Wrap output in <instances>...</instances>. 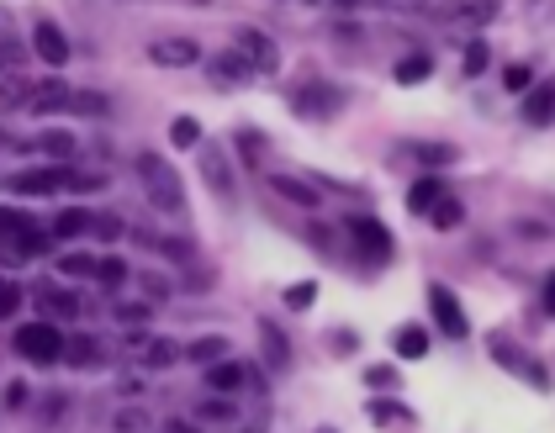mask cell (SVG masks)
Listing matches in <instances>:
<instances>
[{
  "instance_id": "484cf974",
  "label": "cell",
  "mask_w": 555,
  "mask_h": 433,
  "mask_svg": "<svg viewBox=\"0 0 555 433\" xmlns=\"http://www.w3.org/2000/svg\"><path fill=\"white\" fill-rule=\"evenodd\" d=\"M429 222H434L439 233H450V228H460V222H466V206H460L455 196H444V201L434 206V212H429Z\"/></svg>"
},
{
  "instance_id": "7dc6e473",
  "label": "cell",
  "mask_w": 555,
  "mask_h": 433,
  "mask_svg": "<svg viewBox=\"0 0 555 433\" xmlns=\"http://www.w3.org/2000/svg\"><path fill=\"white\" fill-rule=\"evenodd\" d=\"M545 312H555V275L545 280Z\"/></svg>"
},
{
  "instance_id": "4316f807",
  "label": "cell",
  "mask_w": 555,
  "mask_h": 433,
  "mask_svg": "<svg viewBox=\"0 0 555 433\" xmlns=\"http://www.w3.org/2000/svg\"><path fill=\"white\" fill-rule=\"evenodd\" d=\"M413 154H418V164L444 169V164H455V159H460V148H450V143H418Z\"/></svg>"
},
{
  "instance_id": "f6af8a7d",
  "label": "cell",
  "mask_w": 555,
  "mask_h": 433,
  "mask_svg": "<svg viewBox=\"0 0 555 433\" xmlns=\"http://www.w3.org/2000/svg\"><path fill=\"white\" fill-rule=\"evenodd\" d=\"M117 428H148L143 412H117Z\"/></svg>"
},
{
  "instance_id": "8fae6325",
  "label": "cell",
  "mask_w": 555,
  "mask_h": 433,
  "mask_svg": "<svg viewBox=\"0 0 555 433\" xmlns=\"http://www.w3.org/2000/svg\"><path fill=\"white\" fill-rule=\"evenodd\" d=\"M492 360H497V365H508V370H518V375H524V381H529V386H540V391L550 386V381H545V370H540V365H534V360H524V354H518V349L508 344V338H503V333H492Z\"/></svg>"
},
{
  "instance_id": "b9f144b4",
  "label": "cell",
  "mask_w": 555,
  "mask_h": 433,
  "mask_svg": "<svg viewBox=\"0 0 555 433\" xmlns=\"http://www.w3.org/2000/svg\"><path fill=\"white\" fill-rule=\"evenodd\" d=\"M365 381H370V386H397V370H381V365H376V370H365Z\"/></svg>"
},
{
  "instance_id": "277c9868",
  "label": "cell",
  "mask_w": 555,
  "mask_h": 433,
  "mask_svg": "<svg viewBox=\"0 0 555 433\" xmlns=\"http://www.w3.org/2000/svg\"><path fill=\"white\" fill-rule=\"evenodd\" d=\"M344 228L355 238L360 259H370V265H386V259H392V228H386L381 217H349Z\"/></svg>"
},
{
  "instance_id": "c3c4849f",
  "label": "cell",
  "mask_w": 555,
  "mask_h": 433,
  "mask_svg": "<svg viewBox=\"0 0 555 433\" xmlns=\"http://www.w3.org/2000/svg\"><path fill=\"white\" fill-rule=\"evenodd\" d=\"M339 6H355V0H339Z\"/></svg>"
},
{
  "instance_id": "3957f363",
  "label": "cell",
  "mask_w": 555,
  "mask_h": 433,
  "mask_svg": "<svg viewBox=\"0 0 555 433\" xmlns=\"http://www.w3.org/2000/svg\"><path fill=\"white\" fill-rule=\"evenodd\" d=\"M0 233H6V254L11 259H43L53 249V238H59V233H43V222H32L27 212H16V206L0 212Z\"/></svg>"
},
{
  "instance_id": "7a4b0ae2",
  "label": "cell",
  "mask_w": 555,
  "mask_h": 433,
  "mask_svg": "<svg viewBox=\"0 0 555 433\" xmlns=\"http://www.w3.org/2000/svg\"><path fill=\"white\" fill-rule=\"evenodd\" d=\"M133 169H138L143 191H148V201H154L159 212H185V185H180V175L170 169V159H159V154H138V159H133Z\"/></svg>"
},
{
  "instance_id": "30bf717a",
  "label": "cell",
  "mask_w": 555,
  "mask_h": 433,
  "mask_svg": "<svg viewBox=\"0 0 555 433\" xmlns=\"http://www.w3.org/2000/svg\"><path fill=\"white\" fill-rule=\"evenodd\" d=\"M148 59L170 64V69H191L201 59V48L191 43V37H159V43H148Z\"/></svg>"
},
{
  "instance_id": "7bdbcfd3",
  "label": "cell",
  "mask_w": 555,
  "mask_h": 433,
  "mask_svg": "<svg viewBox=\"0 0 555 433\" xmlns=\"http://www.w3.org/2000/svg\"><path fill=\"white\" fill-rule=\"evenodd\" d=\"M22 402H27V386H22V381H11V386H6V407L16 412V407H22Z\"/></svg>"
},
{
  "instance_id": "4fadbf2b",
  "label": "cell",
  "mask_w": 555,
  "mask_h": 433,
  "mask_svg": "<svg viewBox=\"0 0 555 433\" xmlns=\"http://www.w3.org/2000/svg\"><path fill=\"white\" fill-rule=\"evenodd\" d=\"M201 175H207V185L222 196V201H233V169H228V154L212 143V148H201Z\"/></svg>"
},
{
  "instance_id": "f35d334b",
  "label": "cell",
  "mask_w": 555,
  "mask_h": 433,
  "mask_svg": "<svg viewBox=\"0 0 555 433\" xmlns=\"http://www.w3.org/2000/svg\"><path fill=\"white\" fill-rule=\"evenodd\" d=\"M16 312H22V286L6 280V286H0V317H16Z\"/></svg>"
},
{
  "instance_id": "836d02e7",
  "label": "cell",
  "mask_w": 555,
  "mask_h": 433,
  "mask_svg": "<svg viewBox=\"0 0 555 433\" xmlns=\"http://www.w3.org/2000/svg\"><path fill=\"white\" fill-rule=\"evenodd\" d=\"M534 85V74H529V64H508L503 69V90H513V96H524V90Z\"/></svg>"
},
{
  "instance_id": "5b68a950",
  "label": "cell",
  "mask_w": 555,
  "mask_h": 433,
  "mask_svg": "<svg viewBox=\"0 0 555 433\" xmlns=\"http://www.w3.org/2000/svg\"><path fill=\"white\" fill-rule=\"evenodd\" d=\"M429 307H434V323H439V333L444 338H466L471 333V323H466V307H460V296L450 291V286H429Z\"/></svg>"
},
{
  "instance_id": "bcb514c9",
  "label": "cell",
  "mask_w": 555,
  "mask_h": 433,
  "mask_svg": "<svg viewBox=\"0 0 555 433\" xmlns=\"http://www.w3.org/2000/svg\"><path fill=\"white\" fill-rule=\"evenodd\" d=\"M376 6H392V11H423V0H376Z\"/></svg>"
},
{
  "instance_id": "ee69618b",
  "label": "cell",
  "mask_w": 555,
  "mask_h": 433,
  "mask_svg": "<svg viewBox=\"0 0 555 433\" xmlns=\"http://www.w3.org/2000/svg\"><path fill=\"white\" fill-rule=\"evenodd\" d=\"M96 233H101V238H117L122 222H117V217H96Z\"/></svg>"
},
{
  "instance_id": "8992f818",
  "label": "cell",
  "mask_w": 555,
  "mask_h": 433,
  "mask_svg": "<svg viewBox=\"0 0 555 433\" xmlns=\"http://www.w3.org/2000/svg\"><path fill=\"white\" fill-rule=\"evenodd\" d=\"M339 106H344V96H339V90H328V85L291 90V111H296V117H307V122H328Z\"/></svg>"
},
{
  "instance_id": "f546056e",
  "label": "cell",
  "mask_w": 555,
  "mask_h": 433,
  "mask_svg": "<svg viewBox=\"0 0 555 433\" xmlns=\"http://www.w3.org/2000/svg\"><path fill=\"white\" fill-rule=\"evenodd\" d=\"M170 143L175 148H201V122L196 117H175L170 122Z\"/></svg>"
},
{
  "instance_id": "83f0119b",
  "label": "cell",
  "mask_w": 555,
  "mask_h": 433,
  "mask_svg": "<svg viewBox=\"0 0 555 433\" xmlns=\"http://www.w3.org/2000/svg\"><path fill=\"white\" fill-rule=\"evenodd\" d=\"M185 354H191L196 365H217L222 354H228V338H217V333H212V338H196V344L185 349Z\"/></svg>"
},
{
  "instance_id": "5bb4252c",
  "label": "cell",
  "mask_w": 555,
  "mask_h": 433,
  "mask_svg": "<svg viewBox=\"0 0 555 433\" xmlns=\"http://www.w3.org/2000/svg\"><path fill=\"white\" fill-rule=\"evenodd\" d=\"M444 196H450V191H444L434 175H423V180H413V191H407V212H413V217H429Z\"/></svg>"
},
{
  "instance_id": "ab89813d",
  "label": "cell",
  "mask_w": 555,
  "mask_h": 433,
  "mask_svg": "<svg viewBox=\"0 0 555 433\" xmlns=\"http://www.w3.org/2000/svg\"><path fill=\"white\" fill-rule=\"evenodd\" d=\"M238 148H244V159H259V154H265V133L244 127V133H238Z\"/></svg>"
},
{
  "instance_id": "ba28073f",
  "label": "cell",
  "mask_w": 555,
  "mask_h": 433,
  "mask_svg": "<svg viewBox=\"0 0 555 433\" xmlns=\"http://www.w3.org/2000/svg\"><path fill=\"white\" fill-rule=\"evenodd\" d=\"M233 48L244 53L259 74H275V69H281V48H275L259 27H238V32H233Z\"/></svg>"
},
{
  "instance_id": "60d3db41",
  "label": "cell",
  "mask_w": 555,
  "mask_h": 433,
  "mask_svg": "<svg viewBox=\"0 0 555 433\" xmlns=\"http://www.w3.org/2000/svg\"><path fill=\"white\" fill-rule=\"evenodd\" d=\"M143 317H148V307H143V301H122V307H117V323H143Z\"/></svg>"
},
{
  "instance_id": "1f68e13d",
  "label": "cell",
  "mask_w": 555,
  "mask_h": 433,
  "mask_svg": "<svg viewBox=\"0 0 555 433\" xmlns=\"http://www.w3.org/2000/svg\"><path fill=\"white\" fill-rule=\"evenodd\" d=\"M148 365L154 370H164V365H175L180 360V344H170V338H154V344H148V354H143Z\"/></svg>"
},
{
  "instance_id": "2e32d148",
  "label": "cell",
  "mask_w": 555,
  "mask_h": 433,
  "mask_svg": "<svg viewBox=\"0 0 555 433\" xmlns=\"http://www.w3.org/2000/svg\"><path fill=\"white\" fill-rule=\"evenodd\" d=\"M101 338H90V333H80V338H69V349H64V365H74V370H101Z\"/></svg>"
},
{
  "instance_id": "ac0fdd59",
  "label": "cell",
  "mask_w": 555,
  "mask_h": 433,
  "mask_svg": "<svg viewBox=\"0 0 555 433\" xmlns=\"http://www.w3.org/2000/svg\"><path fill=\"white\" fill-rule=\"evenodd\" d=\"M259 338H265V365H270V370H286V365H291V344H286V333L275 328V323H259Z\"/></svg>"
},
{
  "instance_id": "d6986e66",
  "label": "cell",
  "mask_w": 555,
  "mask_h": 433,
  "mask_svg": "<svg viewBox=\"0 0 555 433\" xmlns=\"http://www.w3.org/2000/svg\"><path fill=\"white\" fill-rule=\"evenodd\" d=\"M53 233H59V238H80V233H96V217H90L85 206H64V212L53 217Z\"/></svg>"
},
{
  "instance_id": "d590c367",
  "label": "cell",
  "mask_w": 555,
  "mask_h": 433,
  "mask_svg": "<svg viewBox=\"0 0 555 433\" xmlns=\"http://www.w3.org/2000/svg\"><path fill=\"white\" fill-rule=\"evenodd\" d=\"M196 418H201V423H233V402H222V397L212 402V397H207V402H201V412H196Z\"/></svg>"
},
{
  "instance_id": "44dd1931",
  "label": "cell",
  "mask_w": 555,
  "mask_h": 433,
  "mask_svg": "<svg viewBox=\"0 0 555 433\" xmlns=\"http://www.w3.org/2000/svg\"><path fill=\"white\" fill-rule=\"evenodd\" d=\"M429 74H434V59H429V53H407V59L392 69V80H397V85H423Z\"/></svg>"
},
{
  "instance_id": "4dcf8cb0",
  "label": "cell",
  "mask_w": 555,
  "mask_h": 433,
  "mask_svg": "<svg viewBox=\"0 0 555 433\" xmlns=\"http://www.w3.org/2000/svg\"><path fill=\"white\" fill-rule=\"evenodd\" d=\"M59 270H64L69 280H80V275L90 280V275L101 270V259H96V254H64V259H59Z\"/></svg>"
},
{
  "instance_id": "9a60e30c",
  "label": "cell",
  "mask_w": 555,
  "mask_h": 433,
  "mask_svg": "<svg viewBox=\"0 0 555 433\" xmlns=\"http://www.w3.org/2000/svg\"><path fill=\"white\" fill-rule=\"evenodd\" d=\"M392 349H397V360H423V354H429V328H423V323H402L392 333Z\"/></svg>"
},
{
  "instance_id": "e575fe53",
  "label": "cell",
  "mask_w": 555,
  "mask_h": 433,
  "mask_svg": "<svg viewBox=\"0 0 555 433\" xmlns=\"http://www.w3.org/2000/svg\"><path fill=\"white\" fill-rule=\"evenodd\" d=\"M74 111H85V117H106V96H101V90H74Z\"/></svg>"
},
{
  "instance_id": "7c38bea8",
  "label": "cell",
  "mask_w": 555,
  "mask_h": 433,
  "mask_svg": "<svg viewBox=\"0 0 555 433\" xmlns=\"http://www.w3.org/2000/svg\"><path fill=\"white\" fill-rule=\"evenodd\" d=\"M524 122L529 127H555V80L524 90Z\"/></svg>"
},
{
  "instance_id": "ffe728a7",
  "label": "cell",
  "mask_w": 555,
  "mask_h": 433,
  "mask_svg": "<svg viewBox=\"0 0 555 433\" xmlns=\"http://www.w3.org/2000/svg\"><path fill=\"white\" fill-rule=\"evenodd\" d=\"M37 307H43L48 317H80V301H74L69 291H59V286H37Z\"/></svg>"
},
{
  "instance_id": "6da1fadb",
  "label": "cell",
  "mask_w": 555,
  "mask_h": 433,
  "mask_svg": "<svg viewBox=\"0 0 555 433\" xmlns=\"http://www.w3.org/2000/svg\"><path fill=\"white\" fill-rule=\"evenodd\" d=\"M11 349L22 354L27 365H64V349L69 338L59 333V323H48V317H37V323H22L11 333Z\"/></svg>"
},
{
  "instance_id": "cb8c5ba5",
  "label": "cell",
  "mask_w": 555,
  "mask_h": 433,
  "mask_svg": "<svg viewBox=\"0 0 555 433\" xmlns=\"http://www.w3.org/2000/svg\"><path fill=\"white\" fill-rule=\"evenodd\" d=\"M212 69H217V80H254V74H259L238 48H233V53H222V59H212Z\"/></svg>"
},
{
  "instance_id": "74e56055",
  "label": "cell",
  "mask_w": 555,
  "mask_h": 433,
  "mask_svg": "<svg viewBox=\"0 0 555 433\" xmlns=\"http://www.w3.org/2000/svg\"><path fill=\"white\" fill-rule=\"evenodd\" d=\"M96 280H101V286H106V291H117V286H122V280H127V265H122V259H101V270H96Z\"/></svg>"
},
{
  "instance_id": "7402d4cb",
  "label": "cell",
  "mask_w": 555,
  "mask_h": 433,
  "mask_svg": "<svg viewBox=\"0 0 555 433\" xmlns=\"http://www.w3.org/2000/svg\"><path fill=\"white\" fill-rule=\"evenodd\" d=\"M64 106H74V90H64L59 80H48V85L32 90V111H64Z\"/></svg>"
},
{
  "instance_id": "d4e9b609",
  "label": "cell",
  "mask_w": 555,
  "mask_h": 433,
  "mask_svg": "<svg viewBox=\"0 0 555 433\" xmlns=\"http://www.w3.org/2000/svg\"><path fill=\"white\" fill-rule=\"evenodd\" d=\"M487 64H492V48L481 43V37H471V43H466V53H460V69H466V80H476V74H487Z\"/></svg>"
},
{
  "instance_id": "52a82bcc",
  "label": "cell",
  "mask_w": 555,
  "mask_h": 433,
  "mask_svg": "<svg viewBox=\"0 0 555 433\" xmlns=\"http://www.w3.org/2000/svg\"><path fill=\"white\" fill-rule=\"evenodd\" d=\"M11 196H53V191H69V169H16L6 180Z\"/></svg>"
},
{
  "instance_id": "8d00e7d4",
  "label": "cell",
  "mask_w": 555,
  "mask_h": 433,
  "mask_svg": "<svg viewBox=\"0 0 555 433\" xmlns=\"http://www.w3.org/2000/svg\"><path fill=\"white\" fill-rule=\"evenodd\" d=\"M312 301H318V286H312V280H302V286L286 291V307H291V312H307Z\"/></svg>"
},
{
  "instance_id": "9c48e42d",
  "label": "cell",
  "mask_w": 555,
  "mask_h": 433,
  "mask_svg": "<svg viewBox=\"0 0 555 433\" xmlns=\"http://www.w3.org/2000/svg\"><path fill=\"white\" fill-rule=\"evenodd\" d=\"M32 48H37V59H43L48 69H64L69 64V37L59 32V22H37L32 27Z\"/></svg>"
},
{
  "instance_id": "f1b7e54d",
  "label": "cell",
  "mask_w": 555,
  "mask_h": 433,
  "mask_svg": "<svg viewBox=\"0 0 555 433\" xmlns=\"http://www.w3.org/2000/svg\"><path fill=\"white\" fill-rule=\"evenodd\" d=\"M37 148H43V154H53V159H74V138L64 133V127H48V133L37 138Z\"/></svg>"
},
{
  "instance_id": "e0dca14e",
  "label": "cell",
  "mask_w": 555,
  "mask_h": 433,
  "mask_svg": "<svg viewBox=\"0 0 555 433\" xmlns=\"http://www.w3.org/2000/svg\"><path fill=\"white\" fill-rule=\"evenodd\" d=\"M244 381H254V370L233 365V360H217V365H207V386H212V391H238Z\"/></svg>"
},
{
  "instance_id": "d6a6232c",
  "label": "cell",
  "mask_w": 555,
  "mask_h": 433,
  "mask_svg": "<svg viewBox=\"0 0 555 433\" xmlns=\"http://www.w3.org/2000/svg\"><path fill=\"white\" fill-rule=\"evenodd\" d=\"M370 423H413V412L402 402H370Z\"/></svg>"
},
{
  "instance_id": "603a6c76",
  "label": "cell",
  "mask_w": 555,
  "mask_h": 433,
  "mask_svg": "<svg viewBox=\"0 0 555 433\" xmlns=\"http://www.w3.org/2000/svg\"><path fill=\"white\" fill-rule=\"evenodd\" d=\"M270 185H275L286 201H296V206H318V191H312L307 180H296V175H270Z\"/></svg>"
}]
</instances>
